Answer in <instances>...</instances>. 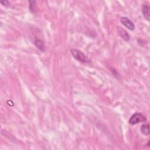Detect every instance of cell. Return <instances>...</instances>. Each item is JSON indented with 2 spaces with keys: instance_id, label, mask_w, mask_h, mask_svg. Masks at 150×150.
I'll use <instances>...</instances> for the list:
<instances>
[{
  "instance_id": "obj_5",
  "label": "cell",
  "mask_w": 150,
  "mask_h": 150,
  "mask_svg": "<svg viewBox=\"0 0 150 150\" xmlns=\"http://www.w3.org/2000/svg\"><path fill=\"white\" fill-rule=\"evenodd\" d=\"M117 31L118 32L119 35L121 37L122 39H124L125 41H127V42L130 39L129 35H128V32L125 30H124L123 28L121 27H118Z\"/></svg>"
},
{
  "instance_id": "obj_2",
  "label": "cell",
  "mask_w": 150,
  "mask_h": 150,
  "mask_svg": "<svg viewBox=\"0 0 150 150\" xmlns=\"http://www.w3.org/2000/svg\"><path fill=\"white\" fill-rule=\"evenodd\" d=\"M70 53L73 57L81 63H86L88 62L87 58L86 55L80 50L77 49H71L70 50Z\"/></svg>"
},
{
  "instance_id": "obj_6",
  "label": "cell",
  "mask_w": 150,
  "mask_h": 150,
  "mask_svg": "<svg viewBox=\"0 0 150 150\" xmlns=\"http://www.w3.org/2000/svg\"><path fill=\"white\" fill-rule=\"evenodd\" d=\"M34 43H35V46L37 47V48H38L40 51L44 52L45 50V43L40 39H39V38L36 39L34 41Z\"/></svg>"
},
{
  "instance_id": "obj_7",
  "label": "cell",
  "mask_w": 150,
  "mask_h": 150,
  "mask_svg": "<svg viewBox=\"0 0 150 150\" xmlns=\"http://www.w3.org/2000/svg\"><path fill=\"white\" fill-rule=\"evenodd\" d=\"M140 131L142 134L144 135H149V125L148 124H144L141 125Z\"/></svg>"
},
{
  "instance_id": "obj_9",
  "label": "cell",
  "mask_w": 150,
  "mask_h": 150,
  "mask_svg": "<svg viewBox=\"0 0 150 150\" xmlns=\"http://www.w3.org/2000/svg\"><path fill=\"white\" fill-rule=\"evenodd\" d=\"M1 4L3 5H5V6H8L9 5V2L7 0H4V1H0Z\"/></svg>"
},
{
  "instance_id": "obj_8",
  "label": "cell",
  "mask_w": 150,
  "mask_h": 150,
  "mask_svg": "<svg viewBox=\"0 0 150 150\" xmlns=\"http://www.w3.org/2000/svg\"><path fill=\"white\" fill-rule=\"evenodd\" d=\"M29 10L32 13H35L36 10V3L35 1H29Z\"/></svg>"
},
{
  "instance_id": "obj_1",
  "label": "cell",
  "mask_w": 150,
  "mask_h": 150,
  "mask_svg": "<svg viewBox=\"0 0 150 150\" xmlns=\"http://www.w3.org/2000/svg\"><path fill=\"white\" fill-rule=\"evenodd\" d=\"M146 121V118L142 114L139 112L134 113L129 119V123L131 125H135L140 122H144Z\"/></svg>"
},
{
  "instance_id": "obj_4",
  "label": "cell",
  "mask_w": 150,
  "mask_h": 150,
  "mask_svg": "<svg viewBox=\"0 0 150 150\" xmlns=\"http://www.w3.org/2000/svg\"><path fill=\"white\" fill-rule=\"evenodd\" d=\"M149 10H150V7H149V4H144L142 5V12L144 18L148 21H149V19H150Z\"/></svg>"
},
{
  "instance_id": "obj_3",
  "label": "cell",
  "mask_w": 150,
  "mask_h": 150,
  "mask_svg": "<svg viewBox=\"0 0 150 150\" xmlns=\"http://www.w3.org/2000/svg\"><path fill=\"white\" fill-rule=\"evenodd\" d=\"M121 23L127 28L130 30H134L135 29V25L132 21H131L128 18L122 16L120 18Z\"/></svg>"
}]
</instances>
